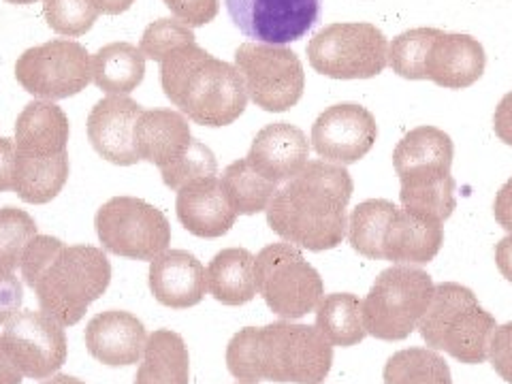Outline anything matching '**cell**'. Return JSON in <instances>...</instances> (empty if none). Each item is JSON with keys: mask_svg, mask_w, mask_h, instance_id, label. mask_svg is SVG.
<instances>
[{"mask_svg": "<svg viewBox=\"0 0 512 384\" xmlns=\"http://www.w3.org/2000/svg\"><path fill=\"white\" fill-rule=\"evenodd\" d=\"M207 291L222 306H244L256 297L254 254L246 248L218 252L207 267Z\"/></svg>", "mask_w": 512, "mask_h": 384, "instance_id": "obj_26", "label": "cell"}, {"mask_svg": "<svg viewBox=\"0 0 512 384\" xmlns=\"http://www.w3.org/2000/svg\"><path fill=\"white\" fill-rule=\"evenodd\" d=\"M495 265H498L500 274L512 282V233L500 239V244L495 246Z\"/></svg>", "mask_w": 512, "mask_h": 384, "instance_id": "obj_42", "label": "cell"}, {"mask_svg": "<svg viewBox=\"0 0 512 384\" xmlns=\"http://www.w3.org/2000/svg\"><path fill=\"white\" fill-rule=\"evenodd\" d=\"M378 139V124L370 109L340 103L325 109L312 124V148L333 165L359 163Z\"/></svg>", "mask_w": 512, "mask_h": 384, "instance_id": "obj_18", "label": "cell"}, {"mask_svg": "<svg viewBox=\"0 0 512 384\" xmlns=\"http://www.w3.org/2000/svg\"><path fill=\"white\" fill-rule=\"evenodd\" d=\"M146 342V327L131 312H101L86 327L88 352L96 361L109 367L135 365L143 357Z\"/></svg>", "mask_w": 512, "mask_h": 384, "instance_id": "obj_23", "label": "cell"}, {"mask_svg": "<svg viewBox=\"0 0 512 384\" xmlns=\"http://www.w3.org/2000/svg\"><path fill=\"white\" fill-rule=\"evenodd\" d=\"M171 13L190 28L214 22L220 9V0H165Z\"/></svg>", "mask_w": 512, "mask_h": 384, "instance_id": "obj_35", "label": "cell"}, {"mask_svg": "<svg viewBox=\"0 0 512 384\" xmlns=\"http://www.w3.org/2000/svg\"><path fill=\"white\" fill-rule=\"evenodd\" d=\"M15 173V141L0 137V192L13 190Z\"/></svg>", "mask_w": 512, "mask_h": 384, "instance_id": "obj_39", "label": "cell"}, {"mask_svg": "<svg viewBox=\"0 0 512 384\" xmlns=\"http://www.w3.org/2000/svg\"><path fill=\"white\" fill-rule=\"evenodd\" d=\"M22 378V372L13 363L3 338H0V384H22Z\"/></svg>", "mask_w": 512, "mask_h": 384, "instance_id": "obj_41", "label": "cell"}, {"mask_svg": "<svg viewBox=\"0 0 512 384\" xmlns=\"http://www.w3.org/2000/svg\"><path fill=\"white\" fill-rule=\"evenodd\" d=\"M146 77V56L131 43H109L92 56V82L109 94L133 92Z\"/></svg>", "mask_w": 512, "mask_h": 384, "instance_id": "obj_27", "label": "cell"}, {"mask_svg": "<svg viewBox=\"0 0 512 384\" xmlns=\"http://www.w3.org/2000/svg\"><path fill=\"white\" fill-rule=\"evenodd\" d=\"M384 384H453L451 367L436 350H399L384 365Z\"/></svg>", "mask_w": 512, "mask_h": 384, "instance_id": "obj_30", "label": "cell"}, {"mask_svg": "<svg viewBox=\"0 0 512 384\" xmlns=\"http://www.w3.org/2000/svg\"><path fill=\"white\" fill-rule=\"evenodd\" d=\"M333 365V346L316 327L280 320L246 327L227 346L229 372L244 382L320 384Z\"/></svg>", "mask_w": 512, "mask_h": 384, "instance_id": "obj_3", "label": "cell"}, {"mask_svg": "<svg viewBox=\"0 0 512 384\" xmlns=\"http://www.w3.org/2000/svg\"><path fill=\"white\" fill-rule=\"evenodd\" d=\"M3 342L22 376L47 380L67 361V335L45 312H18L5 325Z\"/></svg>", "mask_w": 512, "mask_h": 384, "instance_id": "obj_16", "label": "cell"}, {"mask_svg": "<svg viewBox=\"0 0 512 384\" xmlns=\"http://www.w3.org/2000/svg\"><path fill=\"white\" fill-rule=\"evenodd\" d=\"M192 41H195V32H192L190 26H186L180 20L163 18L152 22L146 28L139 43V50L146 58L154 62H163L173 50H178V47Z\"/></svg>", "mask_w": 512, "mask_h": 384, "instance_id": "obj_34", "label": "cell"}, {"mask_svg": "<svg viewBox=\"0 0 512 384\" xmlns=\"http://www.w3.org/2000/svg\"><path fill=\"white\" fill-rule=\"evenodd\" d=\"M235 67L256 107L280 114L295 107L306 90L299 56L284 45L244 43L235 52Z\"/></svg>", "mask_w": 512, "mask_h": 384, "instance_id": "obj_14", "label": "cell"}, {"mask_svg": "<svg viewBox=\"0 0 512 384\" xmlns=\"http://www.w3.org/2000/svg\"><path fill=\"white\" fill-rule=\"evenodd\" d=\"M239 384H256V382H239Z\"/></svg>", "mask_w": 512, "mask_h": 384, "instance_id": "obj_46", "label": "cell"}, {"mask_svg": "<svg viewBox=\"0 0 512 384\" xmlns=\"http://www.w3.org/2000/svg\"><path fill=\"white\" fill-rule=\"evenodd\" d=\"M160 84L167 99L201 126H229L248 105L244 79L235 64L207 54L197 41L178 47L160 62Z\"/></svg>", "mask_w": 512, "mask_h": 384, "instance_id": "obj_4", "label": "cell"}, {"mask_svg": "<svg viewBox=\"0 0 512 384\" xmlns=\"http://www.w3.org/2000/svg\"><path fill=\"white\" fill-rule=\"evenodd\" d=\"M348 242L365 259L427 265L444 244V227L399 210L387 199H367L348 218Z\"/></svg>", "mask_w": 512, "mask_h": 384, "instance_id": "obj_7", "label": "cell"}, {"mask_svg": "<svg viewBox=\"0 0 512 384\" xmlns=\"http://www.w3.org/2000/svg\"><path fill=\"white\" fill-rule=\"evenodd\" d=\"M222 186L237 216H254L265 212L280 188L256 173L246 158H239L224 169Z\"/></svg>", "mask_w": 512, "mask_h": 384, "instance_id": "obj_29", "label": "cell"}, {"mask_svg": "<svg viewBox=\"0 0 512 384\" xmlns=\"http://www.w3.org/2000/svg\"><path fill=\"white\" fill-rule=\"evenodd\" d=\"M94 7L99 9V13L105 15H120L133 7L135 0H92Z\"/></svg>", "mask_w": 512, "mask_h": 384, "instance_id": "obj_43", "label": "cell"}, {"mask_svg": "<svg viewBox=\"0 0 512 384\" xmlns=\"http://www.w3.org/2000/svg\"><path fill=\"white\" fill-rule=\"evenodd\" d=\"M43 15L58 35L79 37L86 35L101 13L92 0H43Z\"/></svg>", "mask_w": 512, "mask_h": 384, "instance_id": "obj_33", "label": "cell"}, {"mask_svg": "<svg viewBox=\"0 0 512 384\" xmlns=\"http://www.w3.org/2000/svg\"><path fill=\"white\" fill-rule=\"evenodd\" d=\"M254 278L269 310L284 320L314 312L325 295L323 278L288 242L269 244L254 256Z\"/></svg>", "mask_w": 512, "mask_h": 384, "instance_id": "obj_11", "label": "cell"}, {"mask_svg": "<svg viewBox=\"0 0 512 384\" xmlns=\"http://www.w3.org/2000/svg\"><path fill=\"white\" fill-rule=\"evenodd\" d=\"M453 139L436 126H419L397 143L393 167L399 175V199L416 218L444 222L453 216L455 180L451 175Z\"/></svg>", "mask_w": 512, "mask_h": 384, "instance_id": "obj_6", "label": "cell"}, {"mask_svg": "<svg viewBox=\"0 0 512 384\" xmlns=\"http://www.w3.org/2000/svg\"><path fill=\"white\" fill-rule=\"evenodd\" d=\"M135 148L139 160H148L160 169L171 190L218 173L214 152L192 137L188 120L178 111L143 109L135 124Z\"/></svg>", "mask_w": 512, "mask_h": 384, "instance_id": "obj_9", "label": "cell"}, {"mask_svg": "<svg viewBox=\"0 0 512 384\" xmlns=\"http://www.w3.org/2000/svg\"><path fill=\"white\" fill-rule=\"evenodd\" d=\"M22 301L24 288L20 278L13 271L0 267V325H7L20 312Z\"/></svg>", "mask_w": 512, "mask_h": 384, "instance_id": "obj_37", "label": "cell"}, {"mask_svg": "<svg viewBox=\"0 0 512 384\" xmlns=\"http://www.w3.org/2000/svg\"><path fill=\"white\" fill-rule=\"evenodd\" d=\"M94 227L103 250L133 261H154L171 244L167 216L137 197H114L99 207Z\"/></svg>", "mask_w": 512, "mask_h": 384, "instance_id": "obj_13", "label": "cell"}, {"mask_svg": "<svg viewBox=\"0 0 512 384\" xmlns=\"http://www.w3.org/2000/svg\"><path fill=\"white\" fill-rule=\"evenodd\" d=\"M438 28H412L389 45V64L404 79H425V58Z\"/></svg>", "mask_w": 512, "mask_h": 384, "instance_id": "obj_32", "label": "cell"}, {"mask_svg": "<svg viewBox=\"0 0 512 384\" xmlns=\"http://www.w3.org/2000/svg\"><path fill=\"white\" fill-rule=\"evenodd\" d=\"M489 361L508 384H512V323L495 329L489 344Z\"/></svg>", "mask_w": 512, "mask_h": 384, "instance_id": "obj_36", "label": "cell"}, {"mask_svg": "<svg viewBox=\"0 0 512 384\" xmlns=\"http://www.w3.org/2000/svg\"><path fill=\"white\" fill-rule=\"evenodd\" d=\"M7 3H11V5H32V3H37V0H7Z\"/></svg>", "mask_w": 512, "mask_h": 384, "instance_id": "obj_45", "label": "cell"}, {"mask_svg": "<svg viewBox=\"0 0 512 384\" xmlns=\"http://www.w3.org/2000/svg\"><path fill=\"white\" fill-rule=\"evenodd\" d=\"M242 35L254 43L286 45L308 35L320 18V0H227Z\"/></svg>", "mask_w": 512, "mask_h": 384, "instance_id": "obj_17", "label": "cell"}, {"mask_svg": "<svg viewBox=\"0 0 512 384\" xmlns=\"http://www.w3.org/2000/svg\"><path fill=\"white\" fill-rule=\"evenodd\" d=\"M416 329L431 350H442L466 365H478L489 359V344L498 323L468 286L442 282Z\"/></svg>", "mask_w": 512, "mask_h": 384, "instance_id": "obj_8", "label": "cell"}, {"mask_svg": "<svg viewBox=\"0 0 512 384\" xmlns=\"http://www.w3.org/2000/svg\"><path fill=\"white\" fill-rule=\"evenodd\" d=\"M71 126L52 101H32L15 122L13 190L32 205L50 203L69 180Z\"/></svg>", "mask_w": 512, "mask_h": 384, "instance_id": "obj_5", "label": "cell"}, {"mask_svg": "<svg viewBox=\"0 0 512 384\" xmlns=\"http://www.w3.org/2000/svg\"><path fill=\"white\" fill-rule=\"evenodd\" d=\"M493 216L504 231L512 233V178L500 188L498 195H495Z\"/></svg>", "mask_w": 512, "mask_h": 384, "instance_id": "obj_40", "label": "cell"}, {"mask_svg": "<svg viewBox=\"0 0 512 384\" xmlns=\"http://www.w3.org/2000/svg\"><path fill=\"white\" fill-rule=\"evenodd\" d=\"M316 329L331 346L350 348L365 340L363 301L352 293H333L320 299L316 308Z\"/></svg>", "mask_w": 512, "mask_h": 384, "instance_id": "obj_28", "label": "cell"}, {"mask_svg": "<svg viewBox=\"0 0 512 384\" xmlns=\"http://www.w3.org/2000/svg\"><path fill=\"white\" fill-rule=\"evenodd\" d=\"M45 384H86V382L75 378V376H69V374H58L52 380H47Z\"/></svg>", "mask_w": 512, "mask_h": 384, "instance_id": "obj_44", "label": "cell"}, {"mask_svg": "<svg viewBox=\"0 0 512 384\" xmlns=\"http://www.w3.org/2000/svg\"><path fill=\"white\" fill-rule=\"evenodd\" d=\"M493 128L506 146H512V92H508L500 105L495 107L493 114Z\"/></svg>", "mask_w": 512, "mask_h": 384, "instance_id": "obj_38", "label": "cell"}, {"mask_svg": "<svg viewBox=\"0 0 512 384\" xmlns=\"http://www.w3.org/2000/svg\"><path fill=\"white\" fill-rule=\"evenodd\" d=\"M485 67V47L478 39L461 32L438 30L425 58V79L448 90H463L483 77Z\"/></svg>", "mask_w": 512, "mask_h": 384, "instance_id": "obj_21", "label": "cell"}, {"mask_svg": "<svg viewBox=\"0 0 512 384\" xmlns=\"http://www.w3.org/2000/svg\"><path fill=\"white\" fill-rule=\"evenodd\" d=\"M37 237V222L20 207H0V267H22L24 252L32 239Z\"/></svg>", "mask_w": 512, "mask_h": 384, "instance_id": "obj_31", "label": "cell"}, {"mask_svg": "<svg viewBox=\"0 0 512 384\" xmlns=\"http://www.w3.org/2000/svg\"><path fill=\"white\" fill-rule=\"evenodd\" d=\"M190 355L180 333L171 329L154 331L143 350L135 384H188Z\"/></svg>", "mask_w": 512, "mask_h": 384, "instance_id": "obj_25", "label": "cell"}, {"mask_svg": "<svg viewBox=\"0 0 512 384\" xmlns=\"http://www.w3.org/2000/svg\"><path fill=\"white\" fill-rule=\"evenodd\" d=\"M175 212L182 227L203 239L227 235L237 220V212L227 199L222 180L212 178L192 180L178 190Z\"/></svg>", "mask_w": 512, "mask_h": 384, "instance_id": "obj_22", "label": "cell"}, {"mask_svg": "<svg viewBox=\"0 0 512 384\" xmlns=\"http://www.w3.org/2000/svg\"><path fill=\"white\" fill-rule=\"evenodd\" d=\"M350 173L342 165L312 160L284 182L267 207V224L284 242L310 252L338 248L348 233Z\"/></svg>", "mask_w": 512, "mask_h": 384, "instance_id": "obj_1", "label": "cell"}, {"mask_svg": "<svg viewBox=\"0 0 512 384\" xmlns=\"http://www.w3.org/2000/svg\"><path fill=\"white\" fill-rule=\"evenodd\" d=\"M141 114L143 107L124 94H109L96 103L86 126L96 154L118 167L137 165L135 124Z\"/></svg>", "mask_w": 512, "mask_h": 384, "instance_id": "obj_19", "label": "cell"}, {"mask_svg": "<svg viewBox=\"0 0 512 384\" xmlns=\"http://www.w3.org/2000/svg\"><path fill=\"white\" fill-rule=\"evenodd\" d=\"M434 291V280L419 267L384 269L363 301L365 331L384 342L410 338L434 299Z\"/></svg>", "mask_w": 512, "mask_h": 384, "instance_id": "obj_10", "label": "cell"}, {"mask_svg": "<svg viewBox=\"0 0 512 384\" xmlns=\"http://www.w3.org/2000/svg\"><path fill=\"white\" fill-rule=\"evenodd\" d=\"M310 141L288 122L267 124L256 133L246 160L265 180L282 186L310 163Z\"/></svg>", "mask_w": 512, "mask_h": 384, "instance_id": "obj_20", "label": "cell"}, {"mask_svg": "<svg viewBox=\"0 0 512 384\" xmlns=\"http://www.w3.org/2000/svg\"><path fill=\"white\" fill-rule=\"evenodd\" d=\"M150 291L167 308H192L205 297L207 271L188 250H165L150 263Z\"/></svg>", "mask_w": 512, "mask_h": 384, "instance_id": "obj_24", "label": "cell"}, {"mask_svg": "<svg viewBox=\"0 0 512 384\" xmlns=\"http://www.w3.org/2000/svg\"><path fill=\"white\" fill-rule=\"evenodd\" d=\"M15 77L26 92L54 103L86 90L92 58L82 43L54 39L26 50L15 62Z\"/></svg>", "mask_w": 512, "mask_h": 384, "instance_id": "obj_15", "label": "cell"}, {"mask_svg": "<svg viewBox=\"0 0 512 384\" xmlns=\"http://www.w3.org/2000/svg\"><path fill=\"white\" fill-rule=\"evenodd\" d=\"M308 60L333 79H370L389 64V41L370 22L331 24L310 39Z\"/></svg>", "mask_w": 512, "mask_h": 384, "instance_id": "obj_12", "label": "cell"}, {"mask_svg": "<svg viewBox=\"0 0 512 384\" xmlns=\"http://www.w3.org/2000/svg\"><path fill=\"white\" fill-rule=\"evenodd\" d=\"M22 278L45 314L62 327H73L105 295L111 265L101 248L67 246L58 237L37 235L24 252Z\"/></svg>", "mask_w": 512, "mask_h": 384, "instance_id": "obj_2", "label": "cell"}]
</instances>
